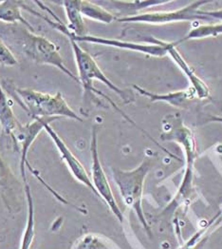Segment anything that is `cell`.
Returning a JSON list of instances; mask_svg holds the SVG:
<instances>
[{"label": "cell", "instance_id": "1", "mask_svg": "<svg viewBox=\"0 0 222 249\" xmlns=\"http://www.w3.org/2000/svg\"><path fill=\"white\" fill-rule=\"evenodd\" d=\"M0 37L6 44L14 46L32 62L49 65L58 69L71 79L79 83L75 76L64 64L59 48L47 37L35 35L28 28H8Z\"/></svg>", "mask_w": 222, "mask_h": 249}, {"label": "cell", "instance_id": "2", "mask_svg": "<svg viewBox=\"0 0 222 249\" xmlns=\"http://www.w3.org/2000/svg\"><path fill=\"white\" fill-rule=\"evenodd\" d=\"M14 94L21 107L33 119L68 118L83 122L81 117L66 102L60 91L55 94L41 92L33 89H14Z\"/></svg>", "mask_w": 222, "mask_h": 249}, {"label": "cell", "instance_id": "3", "mask_svg": "<svg viewBox=\"0 0 222 249\" xmlns=\"http://www.w3.org/2000/svg\"><path fill=\"white\" fill-rule=\"evenodd\" d=\"M68 39L70 42V46H71L72 53L75 58V63L77 66L78 80H79V83L81 84L82 87L84 88L85 91L101 95L105 99H107L110 102V104L113 105V107H115L120 112H121V109L117 107V106L113 101H111L105 94L102 93L101 91L97 90L94 88L93 80L96 79L101 81L102 83L104 84L108 89H110L114 92H116L123 100L124 103L129 104L135 101V95L131 89H121L112 81H110L106 77V75L102 72L101 68L98 66V64L94 60V58L86 51H85L82 47H80L78 42L74 41L71 38H68Z\"/></svg>", "mask_w": 222, "mask_h": 249}, {"label": "cell", "instance_id": "4", "mask_svg": "<svg viewBox=\"0 0 222 249\" xmlns=\"http://www.w3.org/2000/svg\"><path fill=\"white\" fill-rule=\"evenodd\" d=\"M150 169V162L144 160L140 166L133 170H121L113 169V179L120 190L121 198L126 207L133 209L142 225L147 229L143 211L141 208L142 191L145 177Z\"/></svg>", "mask_w": 222, "mask_h": 249}, {"label": "cell", "instance_id": "5", "mask_svg": "<svg viewBox=\"0 0 222 249\" xmlns=\"http://www.w3.org/2000/svg\"><path fill=\"white\" fill-rule=\"evenodd\" d=\"M97 127H92L91 133V142H90V150H91V158H92V165H91V182L93 187L95 188L98 196L105 202L107 207L110 208L112 213L116 216V218L122 222L123 216L121 213V209L119 208L113 192L111 190L106 175L103 171L102 166L99 154H98V144H97Z\"/></svg>", "mask_w": 222, "mask_h": 249}, {"label": "cell", "instance_id": "6", "mask_svg": "<svg viewBox=\"0 0 222 249\" xmlns=\"http://www.w3.org/2000/svg\"><path fill=\"white\" fill-rule=\"evenodd\" d=\"M207 1H195L189 6L172 12H147L139 13L130 17H123L117 18L119 22H130V23H167L173 21H187L202 19L208 20L209 18L199 15V8L202 5L207 4Z\"/></svg>", "mask_w": 222, "mask_h": 249}, {"label": "cell", "instance_id": "7", "mask_svg": "<svg viewBox=\"0 0 222 249\" xmlns=\"http://www.w3.org/2000/svg\"><path fill=\"white\" fill-rule=\"evenodd\" d=\"M55 119L52 118H37L34 119V121L27 123V124H20L16 131L13 133L11 139L14 142V145L18 149L20 148V172L24 182H27L26 171H25V164L27 162L28 152L31 148L35 139L38 137L41 131L45 129V126L48 124H51Z\"/></svg>", "mask_w": 222, "mask_h": 249}, {"label": "cell", "instance_id": "8", "mask_svg": "<svg viewBox=\"0 0 222 249\" xmlns=\"http://www.w3.org/2000/svg\"><path fill=\"white\" fill-rule=\"evenodd\" d=\"M44 130H46V132L49 134V136L54 143L61 155L62 160L66 163V165L68 166L69 171L74 176V178L82 184H84L85 186L89 187L96 195H98L86 170L80 163V161L76 158V156L72 153V151L69 149V147L66 145L64 140L61 138L60 135L53 129V127L51 125V124H47Z\"/></svg>", "mask_w": 222, "mask_h": 249}, {"label": "cell", "instance_id": "9", "mask_svg": "<svg viewBox=\"0 0 222 249\" xmlns=\"http://www.w3.org/2000/svg\"><path fill=\"white\" fill-rule=\"evenodd\" d=\"M166 46H167V53H169L171 55L173 60L178 64V66L182 69V71L186 74L189 81L193 86L194 92L201 99L207 98L210 93V89H209L208 86L204 83L199 76H197L194 70L188 65V63L183 59V57L180 54L178 50L176 49L175 43H166Z\"/></svg>", "mask_w": 222, "mask_h": 249}, {"label": "cell", "instance_id": "10", "mask_svg": "<svg viewBox=\"0 0 222 249\" xmlns=\"http://www.w3.org/2000/svg\"><path fill=\"white\" fill-rule=\"evenodd\" d=\"M61 4L65 10L68 32L76 37H82L86 36V27L83 19L80 10L81 1H62Z\"/></svg>", "mask_w": 222, "mask_h": 249}, {"label": "cell", "instance_id": "11", "mask_svg": "<svg viewBox=\"0 0 222 249\" xmlns=\"http://www.w3.org/2000/svg\"><path fill=\"white\" fill-rule=\"evenodd\" d=\"M19 124L5 89L0 84V126L2 135L11 138Z\"/></svg>", "mask_w": 222, "mask_h": 249}, {"label": "cell", "instance_id": "12", "mask_svg": "<svg viewBox=\"0 0 222 249\" xmlns=\"http://www.w3.org/2000/svg\"><path fill=\"white\" fill-rule=\"evenodd\" d=\"M25 185V193H26V200H27V223L25 230L23 233V239L21 243L20 249H31L32 245L34 243V239L35 236V229H34V199L31 187L27 182H24Z\"/></svg>", "mask_w": 222, "mask_h": 249}, {"label": "cell", "instance_id": "13", "mask_svg": "<svg viewBox=\"0 0 222 249\" xmlns=\"http://www.w3.org/2000/svg\"><path fill=\"white\" fill-rule=\"evenodd\" d=\"M22 4L20 1H0V21L9 23V24H17L20 23L32 32L34 28L30 24V22L26 20L22 16Z\"/></svg>", "mask_w": 222, "mask_h": 249}, {"label": "cell", "instance_id": "14", "mask_svg": "<svg viewBox=\"0 0 222 249\" xmlns=\"http://www.w3.org/2000/svg\"><path fill=\"white\" fill-rule=\"evenodd\" d=\"M133 88L141 95L148 97L152 102L163 101L175 107H184L187 104L188 100L191 98V93L188 92L187 90L176 91V92H171L167 94H157V93L150 92L136 85H134Z\"/></svg>", "mask_w": 222, "mask_h": 249}, {"label": "cell", "instance_id": "15", "mask_svg": "<svg viewBox=\"0 0 222 249\" xmlns=\"http://www.w3.org/2000/svg\"><path fill=\"white\" fill-rule=\"evenodd\" d=\"M83 18H87L91 20L98 21L104 24H109L115 20V17L112 13L103 9L101 6L90 1H81L80 5Z\"/></svg>", "mask_w": 222, "mask_h": 249}, {"label": "cell", "instance_id": "16", "mask_svg": "<svg viewBox=\"0 0 222 249\" xmlns=\"http://www.w3.org/2000/svg\"><path fill=\"white\" fill-rule=\"evenodd\" d=\"M222 35V24H215V25H204L191 30V32L182 40L176 42L175 45L181 42L190 40V39H198V38H205V37H217L218 36Z\"/></svg>", "mask_w": 222, "mask_h": 249}, {"label": "cell", "instance_id": "17", "mask_svg": "<svg viewBox=\"0 0 222 249\" xmlns=\"http://www.w3.org/2000/svg\"><path fill=\"white\" fill-rule=\"evenodd\" d=\"M167 1H112L110 3L114 4L116 8L120 9L121 11L127 13L128 15L126 17L133 16V13L140 11L141 9L148 8L151 6L159 5V4H163L166 3Z\"/></svg>", "mask_w": 222, "mask_h": 249}, {"label": "cell", "instance_id": "18", "mask_svg": "<svg viewBox=\"0 0 222 249\" xmlns=\"http://www.w3.org/2000/svg\"><path fill=\"white\" fill-rule=\"evenodd\" d=\"M17 63L18 61L10 47L0 38V64L5 67H14Z\"/></svg>", "mask_w": 222, "mask_h": 249}, {"label": "cell", "instance_id": "19", "mask_svg": "<svg viewBox=\"0 0 222 249\" xmlns=\"http://www.w3.org/2000/svg\"><path fill=\"white\" fill-rule=\"evenodd\" d=\"M10 177L9 168L6 166L5 162L0 156V187H4L7 185Z\"/></svg>", "mask_w": 222, "mask_h": 249}, {"label": "cell", "instance_id": "20", "mask_svg": "<svg viewBox=\"0 0 222 249\" xmlns=\"http://www.w3.org/2000/svg\"><path fill=\"white\" fill-rule=\"evenodd\" d=\"M199 15L207 18H212L218 20H222V9L218 11H199Z\"/></svg>", "mask_w": 222, "mask_h": 249}, {"label": "cell", "instance_id": "21", "mask_svg": "<svg viewBox=\"0 0 222 249\" xmlns=\"http://www.w3.org/2000/svg\"><path fill=\"white\" fill-rule=\"evenodd\" d=\"M209 121L210 122H220V123H222V117H211L210 119H209Z\"/></svg>", "mask_w": 222, "mask_h": 249}]
</instances>
